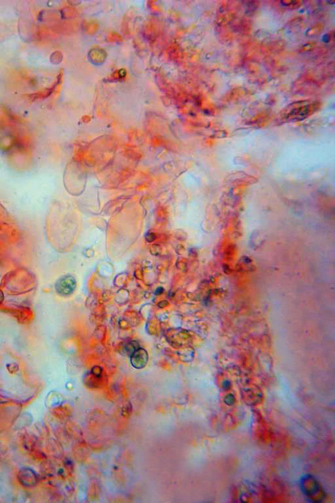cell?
<instances>
[{
    "mask_svg": "<svg viewBox=\"0 0 335 503\" xmlns=\"http://www.w3.org/2000/svg\"><path fill=\"white\" fill-rule=\"evenodd\" d=\"M302 493L309 502L318 503L325 498V492L321 483L311 475H304L300 481Z\"/></svg>",
    "mask_w": 335,
    "mask_h": 503,
    "instance_id": "obj_1",
    "label": "cell"
},
{
    "mask_svg": "<svg viewBox=\"0 0 335 503\" xmlns=\"http://www.w3.org/2000/svg\"><path fill=\"white\" fill-rule=\"evenodd\" d=\"M76 280L72 276H65L56 282V290L61 296H69L75 291Z\"/></svg>",
    "mask_w": 335,
    "mask_h": 503,
    "instance_id": "obj_2",
    "label": "cell"
},
{
    "mask_svg": "<svg viewBox=\"0 0 335 503\" xmlns=\"http://www.w3.org/2000/svg\"><path fill=\"white\" fill-rule=\"evenodd\" d=\"M149 356L143 348H138L130 355V363L136 369H142L147 365Z\"/></svg>",
    "mask_w": 335,
    "mask_h": 503,
    "instance_id": "obj_3",
    "label": "cell"
},
{
    "mask_svg": "<svg viewBox=\"0 0 335 503\" xmlns=\"http://www.w3.org/2000/svg\"><path fill=\"white\" fill-rule=\"evenodd\" d=\"M14 226L11 221V216L2 204H0V229L8 228Z\"/></svg>",
    "mask_w": 335,
    "mask_h": 503,
    "instance_id": "obj_4",
    "label": "cell"
},
{
    "mask_svg": "<svg viewBox=\"0 0 335 503\" xmlns=\"http://www.w3.org/2000/svg\"><path fill=\"white\" fill-rule=\"evenodd\" d=\"M138 348H139V344L137 342L130 341L124 345L122 351H123V354L130 356Z\"/></svg>",
    "mask_w": 335,
    "mask_h": 503,
    "instance_id": "obj_5",
    "label": "cell"
},
{
    "mask_svg": "<svg viewBox=\"0 0 335 503\" xmlns=\"http://www.w3.org/2000/svg\"><path fill=\"white\" fill-rule=\"evenodd\" d=\"M224 402H225L226 405H229V406L235 404V396H234L233 394H229V395H226L225 399H224Z\"/></svg>",
    "mask_w": 335,
    "mask_h": 503,
    "instance_id": "obj_6",
    "label": "cell"
},
{
    "mask_svg": "<svg viewBox=\"0 0 335 503\" xmlns=\"http://www.w3.org/2000/svg\"><path fill=\"white\" fill-rule=\"evenodd\" d=\"M146 239H147L148 242L153 241L154 239H155V235L153 233H150L146 236Z\"/></svg>",
    "mask_w": 335,
    "mask_h": 503,
    "instance_id": "obj_7",
    "label": "cell"
},
{
    "mask_svg": "<svg viewBox=\"0 0 335 503\" xmlns=\"http://www.w3.org/2000/svg\"><path fill=\"white\" fill-rule=\"evenodd\" d=\"M163 292H164L163 288V287H159V288H158L157 290H156L155 294H156V295H160V294H163Z\"/></svg>",
    "mask_w": 335,
    "mask_h": 503,
    "instance_id": "obj_8",
    "label": "cell"
}]
</instances>
